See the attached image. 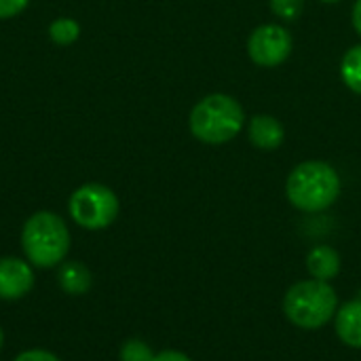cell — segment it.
Segmentation results:
<instances>
[{"label": "cell", "mask_w": 361, "mask_h": 361, "mask_svg": "<svg viewBox=\"0 0 361 361\" xmlns=\"http://www.w3.org/2000/svg\"><path fill=\"white\" fill-rule=\"evenodd\" d=\"M341 176L326 161L298 163L286 180V197L290 205L305 214L330 209L341 197Z\"/></svg>", "instance_id": "obj_1"}, {"label": "cell", "mask_w": 361, "mask_h": 361, "mask_svg": "<svg viewBox=\"0 0 361 361\" xmlns=\"http://www.w3.org/2000/svg\"><path fill=\"white\" fill-rule=\"evenodd\" d=\"M245 127L243 106L226 93H209L199 99L188 116V129L195 140L220 146L235 140Z\"/></svg>", "instance_id": "obj_2"}, {"label": "cell", "mask_w": 361, "mask_h": 361, "mask_svg": "<svg viewBox=\"0 0 361 361\" xmlns=\"http://www.w3.org/2000/svg\"><path fill=\"white\" fill-rule=\"evenodd\" d=\"M338 294L328 281L302 279L288 288L283 296V315L298 330H322L338 311Z\"/></svg>", "instance_id": "obj_3"}, {"label": "cell", "mask_w": 361, "mask_h": 361, "mask_svg": "<svg viewBox=\"0 0 361 361\" xmlns=\"http://www.w3.org/2000/svg\"><path fill=\"white\" fill-rule=\"evenodd\" d=\"M70 231L61 216L53 212L32 214L21 231L25 260L38 269L59 267L70 252Z\"/></svg>", "instance_id": "obj_4"}, {"label": "cell", "mask_w": 361, "mask_h": 361, "mask_svg": "<svg viewBox=\"0 0 361 361\" xmlns=\"http://www.w3.org/2000/svg\"><path fill=\"white\" fill-rule=\"evenodd\" d=\"M70 218L87 231L108 228L121 212L118 197L106 184L89 182L78 186L68 201Z\"/></svg>", "instance_id": "obj_5"}, {"label": "cell", "mask_w": 361, "mask_h": 361, "mask_svg": "<svg viewBox=\"0 0 361 361\" xmlns=\"http://www.w3.org/2000/svg\"><path fill=\"white\" fill-rule=\"evenodd\" d=\"M294 38L279 23H262L247 38V55L260 68H277L292 55Z\"/></svg>", "instance_id": "obj_6"}, {"label": "cell", "mask_w": 361, "mask_h": 361, "mask_svg": "<svg viewBox=\"0 0 361 361\" xmlns=\"http://www.w3.org/2000/svg\"><path fill=\"white\" fill-rule=\"evenodd\" d=\"M34 288V273L27 260L0 258V300H19Z\"/></svg>", "instance_id": "obj_7"}, {"label": "cell", "mask_w": 361, "mask_h": 361, "mask_svg": "<svg viewBox=\"0 0 361 361\" xmlns=\"http://www.w3.org/2000/svg\"><path fill=\"white\" fill-rule=\"evenodd\" d=\"M247 137L254 148L271 152L277 150L286 140V129L273 114H256L247 123Z\"/></svg>", "instance_id": "obj_8"}, {"label": "cell", "mask_w": 361, "mask_h": 361, "mask_svg": "<svg viewBox=\"0 0 361 361\" xmlns=\"http://www.w3.org/2000/svg\"><path fill=\"white\" fill-rule=\"evenodd\" d=\"M334 328L338 341L349 349H361V298L349 300L338 307L334 315Z\"/></svg>", "instance_id": "obj_9"}, {"label": "cell", "mask_w": 361, "mask_h": 361, "mask_svg": "<svg viewBox=\"0 0 361 361\" xmlns=\"http://www.w3.org/2000/svg\"><path fill=\"white\" fill-rule=\"evenodd\" d=\"M341 269H343L341 254L332 245H315L307 254V271L311 279L330 283L332 279L341 275Z\"/></svg>", "instance_id": "obj_10"}, {"label": "cell", "mask_w": 361, "mask_h": 361, "mask_svg": "<svg viewBox=\"0 0 361 361\" xmlns=\"http://www.w3.org/2000/svg\"><path fill=\"white\" fill-rule=\"evenodd\" d=\"M57 281L59 288L70 294V296H82L91 290V273L89 269L78 262V260H70V262H61L59 264V273H57Z\"/></svg>", "instance_id": "obj_11"}, {"label": "cell", "mask_w": 361, "mask_h": 361, "mask_svg": "<svg viewBox=\"0 0 361 361\" xmlns=\"http://www.w3.org/2000/svg\"><path fill=\"white\" fill-rule=\"evenodd\" d=\"M341 78L353 93L361 95V44L351 47L341 61Z\"/></svg>", "instance_id": "obj_12"}, {"label": "cell", "mask_w": 361, "mask_h": 361, "mask_svg": "<svg viewBox=\"0 0 361 361\" xmlns=\"http://www.w3.org/2000/svg\"><path fill=\"white\" fill-rule=\"evenodd\" d=\"M80 23L72 17H57L49 23V38L59 44V47H68L74 44L80 38Z\"/></svg>", "instance_id": "obj_13"}, {"label": "cell", "mask_w": 361, "mask_h": 361, "mask_svg": "<svg viewBox=\"0 0 361 361\" xmlns=\"http://www.w3.org/2000/svg\"><path fill=\"white\" fill-rule=\"evenodd\" d=\"M154 351L150 349L148 343L140 341V338H129L123 343L121 351H118V360L121 361H152L154 360Z\"/></svg>", "instance_id": "obj_14"}, {"label": "cell", "mask_w": 361, "mask_h": 361, "mask_svg": "<svg viewBox=\"0 0 361 361\" xmlns=\"http://www.w3.org/2000/svg\"><path fill=\"white\" fill-rule=\"evenodd\" d=\"M269 6L281 21H296L305 11V0H269Z\"/></svg>", "instance_id": "obj_15"}, {"label": "cell", "mask_w": 361, "mask_h": 361, "mask_svg": "<svg viewBox=\"0 0 361 361\" xmlns=\"http://www.w3.org/2000/svg\"><path fill=\"white\" fill-rule=\"evenodd\" d=\"M30 0H0V19H13L27 8Z\"/></svg>", "instance_id": "obj_16"}, {"label": "cell", "mask_w": 361, "mask_h": 361, "mask_svg": "<svg viewBox=\"0 0 361 361\" xmlns=\"http://www.w3.org/2000/svg\"><path fill=\"white\" fill-rule=\"evenodd\" d=\"M13 361H59L53 353L49 351H42V349H30V351H23L19 353Z\"/></svg>", "instance_id": "obj_17"}, {"label": "cell", "mask_w": 361, "mask_h": 361, "mask_svg": "<svg viewBox=\"0 0 361 361\" xmlns=\"http://www.w3.org/2000/svg\"><path fill=\"white\" fill-rule=\"evenodd\" d=\"M152 361H192V360H190L186 353H182V351L167 349V351H161V353H157Z\"/></svg>", "instance_id": "obj_18"}, {"label": "cell", "mask_w": 361, "mask_h": 361, "mask_svg": "<svg viewBox=\"0 0 361 361\" xmlns=\"http://www.w3.org/2000/svg\"><path fill=\"white\" fill-rule=\"evenodd\" d=\"M351 21H353V27L355 32L361 36V0H355L353 4V11H351Z\"/></svg>", "instance_id": "obj_19"}, {"label": "cell", "mask_w": 361, "mask_h": 361, "mask_svg": "<svg viewBox=\"0 0 361 361\" xmlns=\"http://www.w3.org/2000/svg\"><path fill=\"white\" fill-rule=\"evenodd\" d=\"M322 2H324V4H338L341 0H322Z\"/></svg>", "instance_id": "obj_20"}, {"label": "cell", "mask_w": 361, "mask_h": 361, "mask_svg": "<svg viewBox=\"0 0 361 361\" xmlns=\"http://www.w3.org/2000/svg\"><path fill=\"white\" fill-rule=\"evenodd\" d=\"M2 343H4V334H2V328H0V349H2Z\"/></svg>", "instance_id": "obj_21"}]
</instances>
